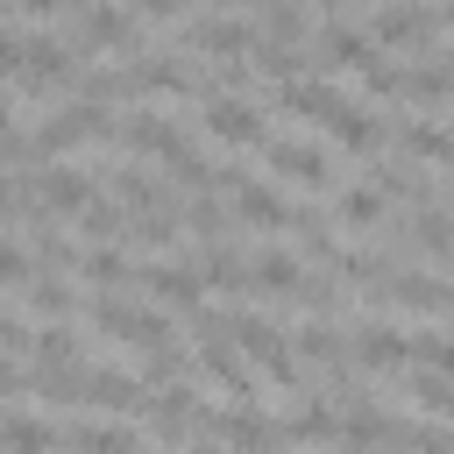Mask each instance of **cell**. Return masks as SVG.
I'll return each instance as SVG.
<instances>
[{"instance_id": "1", "label": "cell", "mask_w": 454, "mask_h": 454, "mask_svg": "<svg viewBox=\"0 0 454 454\" xmlns=\"http://www.w3.org/2000/svg\"><path fill=\"white\" fill-rule=\"evenodd\" d=\"M227 333L241 340V355L270 376V383H284V390H305V369H298V340L277 326V319H262V312H241V305H227Z\"/></svg>"}, {"instance_id": "2", "label": "cell", "mask_w": 454, "mask_h": 454, "mask_svg": "<svg viewBox=\"0 0 454 454\" xmlns=\"http://www.w3.org/2000/svg\"><path fill=\"white\" fill-rule=\"evenodd\" d=\"M78 71H85V64H78V50H71L64 35H50V28H28V35H21V71H14L21 92L43 99V92H57V85H78Z\"/></svg>"}, {"instance_id": "3", "label": "cell", "mask_w": 454, "mask_h": 454, "mask_svg": "<svg viewBox=\"0 0 454 454\" xmlns=\"http://www.w3.org/2000/svg\"><path fill=\"white\" fill-rule=\"evenodd\" d=\"M184 43H192L199 57H213L227 85H248V50H255V28H248V21H234V14H206V21L184 28Z\"/></svg>"}, {"instance_id": "4", "label": "cell", "mask_w": 454, "mask_h": 454, "mask_svg": "<svg viewBox=\"0 0 454 454\" xmlns=\"http://www.w3.org/2000/svg\"><path fill=\"white\" fill-rule=\"evenodd\" d=\"M199 106H206L199 121H206V135H213V142H234V149H262V142H270V128H262V106H255L241 85H213Z\"/></svg>"}, {"instance_id": "5", "label": "cell", "mask_w": 454, "mask_h": 454, "mask_svg": "<svg viewBox=\"0 0 454 454\" xmlns=\"http://www.w3.org/2000/svg\"><path fill=\"white\" fill-rule=\"evenodd\" d=\"M85 319H92V333H106V340H128V348H163V340H177L170 333V319L163 312H149V305H128V298H92L85 305Z\"/></svg>"}, {"instance_id": "6", "label": "cell", "mask_w": 454, "mask_h": 454, "mask_svg": "<svg viewBox=\"0 0 454 454\" xmlns=\"http://www.w3.org/2000/svg\"><path fill=\"white\" fill-rule=\"evenodd\" d=\"M262 156H270V177H277V184H298V192H326V184H333V156H326L319 142L270 135V142H262Z\"/></svg>"}, {"instance_id": "7", "label": "cell", "mask_w": 454, "mask_h": 454, "mask_svg": "<svg viewBox=\"0 0 454 454\" xmlns=\"http://www.w3.org/2000/svg\"><path fill=\"white\" fill-rule=\"evenodd\" d=\"M135 284L149 291V305H170V312H199V305H206V277H199V262L149 255V262H135Z\"/></svg>"}, {"instance_id": "8", "label": "cell", "mask_w": 454, "mask_h": 454, "mask_svg": "<svg viewBox=\"0 0 454 454\" xmlns=\"http://www.w3.org/2000/svg\"><path fill=\"white\" fill-rule=\"evenodd\" d=\"M369 35H376V50H433L440 14H433V7H419V0H383Z\"/></svg>"}, {"instance_id": "9", "label": "cell", "mask_w": 454, "mask_h": 454, "mask_svg": "<svg viewBox=\"0 0 454 454\" xmlns=\"http://www.w3.org/2000/svg\"><path fill=\"white\" fill-rule=\"evenodd\" d=\"M348 362H355V369H369V376L404 369V362H411V333H404V326H390V319H362V326L348 333Z\"/></svg>"}, {"instance_id": "10", "label": "cell", "mask_w": 454, "mask_h": 454, "mask_svg": "<svg viewBox=\"0 0 454 454\" xmlns=\"http://www.w3.org/2000/svg\"><path fill=\"white\" fill-rule=\"evenodd\" d=\"M78 35H85L92 50L142 57V21H135L128 7H114V0H85V7H78Z\"/></svg>"}, {"instance_id": "11", "label": "cell", "mask_w": 454, "mask_h": 454, "mask_svg": "<svg viewBox=\"0 0 454 454\" xmlns=\"http://www.w3.org/2000/svg\"><path fill=\"white\" fill-rule=\"evenodd\" d=\"M28 192L50 206V213H85L99 192H92V177L85 170H64V163H28Z\"/></svg>"}, {"instance_id": "12", "label": "cell", "mask_w": 454, "mask_h": 454, "mask_svg": "<svg viewBox=\"0 0 454 454\" xmlns=\"http://www.w3.org/2000/svg\"><path fill=\"white\" fill-rule=\"evenodd\" d=\"M199 433L206 440H234V447H277L284 426H270L255 404H234V411H199Z\"/></svg>"}, {"instance_id": "13", "label": "cell", "mask_w": 454, "mask_h": 454, "mask_svg": "<svg viewBox=\"0 0 454 454\" xmlns=\"http://www.w3.org/2000/svg\"><path fill=\"white\" fill-rule=\"evenodd\" d=\"M227 206H234L241 227H291V199L270 192L262 177H234V184H227Z\"/></svg>"}, {"instance_id": "14", "label": "cell", "mask_w": 454, "mask_h": 454, "mask_svg": "<svg viewBox=\"0 0 454 454\" xmlns=\"http://www.w3.org/2000/svg\"><path fill=\"white\" fill-rule=\"evenodd\" d=\"M376 298H390V305H411V312H454V284H440V277H419V270H397V262H390V277L376 284Z\"/></svg>"}, {"instance_id": "15", "label": "cell", "mask_w": 454, "mask_h": 454, "mask_svg": "<svg viewBox=\"0 0 454 454\" xmlns=\"http://www.w3.org/2000/svg\"><path fill=\"white\" fill-rule=\"evenodd\" d=\"M312 57H319V71H362V64L376 57V35H362V28H348V21H326V28L312 35Z\"/></svg>"}, {"instance_id": "16", "label": "cell", "mask_w": 454, "mask_h": 454, "mask_svg": "<svg viewBox=\"0 0 454 454\" xmlns=\"http://www.w3.org/2000/svg\"><path fill=\"white\" fill-rule=\"evenodd\" d=\"M85 404H99V411H142L149 383L128 376V369H85Z\"/></svg>"}, {"instance_id": "17", "label": "cell", "mask_w": 454, "mask_h": 454, "mask_svg": "<svg viewBox=\"0 0 454 454\" xmlns=\"http://www.w3.org/2000/svg\"><path fill=\"white\" fill-rule=\"evenodd\" d=\"M114 199H121L128 213H177V199H170L149 170H135V163H121V170H114Z\"/></svg>"}, {"instance_id": "18", "label": "cell", "mask_w": 454, "mask_h": 454, "mask_svg": "<svg viewBox=\"0 0 454 454\" xmlns=\"http://www.w3.org/2000/svg\"><path fill=\"white\" fill-rule=\"evenodd\" d=\"M199 277H206V291H227V298L248 291V262L227 248V234L220 241H199Z\"/></svg>"}, {"instance_id": "19", "label": "cell", "mask_w": 454, "mask_h": 454, "mask_svg": "<svg viewBox=\"0 0 454 454\" xmlns=\"http://www.w3.org/2000/svg\"><path fill=\"white\" fill-rule=\"evenodd\" d=\"M291 340H298V355H305V362H319V369H340V362H348V333H340L333 319H319V312H312Z\"/></svg>"}, {"instance_id": "20", "label": "cell", "mask_w": 454, "mask_h": 454, "mask_svg": "<svg viewBox=\"0 0 454 454\" xmlns=\"http://www.w3.org/2000/svg\"><path fill=\"white\" fill-rule=\"evenodd\" d=\"M78 277H92L99 291H121V284H135V262L121 255V241H92L78 255Z\"/></svg>"}, {"instance_id": "21", "label": "cell", "mask_w": 454, "mask_h": 454, "mask_svg": "<svg viewBox=\"0 0 454 454\" xmlns=\"http://www.w3.org/2000/svg\"><path fill=\"white\" fill-rule=\"evenodd\" d=\"M383 184H340V199H333V220H348V227H383Z\"/></svg>"}, {"instance_id": "22", "label": "cell", "mask_w": 454, "mask_h": 454, "mask_svg": "<svg viewBox=\"0 0 454 454\" xmlns=\"http://www.w3.org/2000/svg\"><path fill=\"white\" fill-rule=\"evenodd\" d=\"M57 277H64V270H57ZM57 277H28V284H21V298H28L35 319H71V312L85 305V298H78L71 284H57Z\"/></svg>"}, {"instance_id": "23", "label": "cell", "mask_w": 454, "mask_h": 454, "mask_svg": "<svg viewBox=\"0 0 454 454\" xmlns=\"http://www.w3.org/2000/svg\"><path fill=\"white\" fill-rule=\"evenodd\" d=\"M411 248H419V255L454 262V213H440V199H433V206H419V220H411Z\"/></svg>"}, {"instance_id": "24", "label": "cell", "mask_w": 454, "mask_h": 454, "mask_svg": "<svg viewBox=\"0 0 454 454\" xmlns=\"http://www.w3.org/2000/svg\"><path fill=\"white\" fill-rule=\"evenodd\" d=\"M397 149L419 156V163H447V156H454V135H447L440 121H404V128H397Z\"/></svg>"}, {"instance_id": "25", "label": "cell", "mask_w": 454, "mask_h": 454, "mask_svg": "<svg viewBox=\"0 0 454 454\" xmlns=\"http://www.w3.org/2000/svg\"><path fill=\"white\" fill-rule=\"evenodd\" d=\"M121 142H128L135 156H163V149L177 142V128H170L163 114H128V121H121Z\"/></svg>"}, {"instance_id": "26", "label": "cell", "mask_w": 454, "mask_h": 454, "mask_svg": "<svg viewBox=\"0 0 454 454\" xmlns=\"http://www.w3.org/2000/svg\"><path fill=\"white\" fill-rule=\"evenodd\" d=\"M0 447H64V426H57V419H21V411H0Z\"/></svg>"}, {"instance_id": "27", "label": "cell", "mask_w": 454, "mask_h": 454, "mask_svg": "<svg viewBox=\"0 0 454 454\" xmlns=\"http://www.w3.org/2000/svg\"><path fill=\"white\" fill-rule=\"evenodd\" d=\"M255 14H262V35L305 43V0H255Z\"/></svg>"}, {"instance_id": "28", "label": "cell", "mask_w": 454, "mask_h": 454, "mask_svg": "<svg viewBox=\"0 0 454 454\" xmlns=\"http://www.w3.org/2000/svg\"><path fill=\"white\" fill-rule=\"evenodd\" d=\"M78 227H85L92 241H121V234H128V206H121V199H114V206H106V199H92V206L78 213Z\"/></svg>"}, {"instance_id": "29", "label": "cell", "mask_w": 454, "mask_h": 454, "mask_svg": "<svg viewBox=\"0 0 454 454\" xmlns=\"http://www.w3.org/2000/svg\"><path fill=\"white\" fill-rule=\"evenodd\" d=\"M64 440H71V447H128V440H142V433L121 426V419H92V426H64Z\"/></svg>"}, {"instance_id": "30", "label": "cell", "mask_w": 454, "mask_h": 454, "mask_svg": "<svg viewBox=\"0 0 454 454\" xmlns=\"http://www.w3.org/2000/svg\"><path fill=\"white\" fill-rule=\"evenodd\" d=\"M35 362H78V333L64 319H43L35 326Z\"/></svg>"}, {"instance_id": "31", "label": "cell", "mask_w": 454, "mask_h": 454, "mask_svg": "<svg viewBox=\"0 0 454 454\" xmlns=\"http://www.w3.org/2000/svg\"><path fill=\"white\" fill-rule=\"evenodd\" d=\"M411 397H419L426 411H454V383H447V369H419V376H411Z\"/></svg>"}, {"instance_id": "32", "label": "cell", "mask_w": 454, "mask_h": 454, "mask_svg": "<svg viewBox=\"0 0 454 454\" xmlns=\"http://www.w3.org/2000/svg\"><path fill=\"white\" fill-rule=\"evenodd\" d=\"M411 362H426V369H447V376H454V333H411Z\"/></svg>"}, {"instance_id": "33", "label": "cell", "mask_w": 454, "mask_h": 454, "mask_svg": "<svg viewBox=\"0 0 454 454\" xmlns=\"http://www.w3.org/2000/svg\"><path fill=\"white\" fill-rule=\"evenodd\" d=\"M28 277H35V255H28L21 241H0V284H14V291H21Z\"/></svg>"}, {"instance_id": "34", "label": "cell", "mask_w": 454, "mask_h": 454, "mask_svg": "<svg viewBox=\"0 0 454 454\" xmlns=\"http://www.w3.org/2000/svg\"><path fill=\"white\" fill-rule=\"evenodd\" d=\"M355 78H362L369 92H397V85H404V71H397V64H383V57H369V64H362Z\"/></svg>"}, {"instance_id": "35", "label": "cell", "mask_w": 454, "mask_h": 454, "mask_svg": "<svg viewBox=\"0 0 454 454\" xmlns=\"http://www.w3.org/2000/svg\"><path fill=\"white\" fill-rule=\"evenodd\" d=\"M0 348H7V355H14V348H35V326L14 319V312H0Z\"/></svg>"}, {"instance_id": "36", "label": "cell", "mask_w": 454, "mask_h": 454, "mask_svg": "<svg viewBox=\"0 0 454 454\" xmlns=\"http://www.w3.org/2000/svg\"><path fill=\"white\" fill-rule=\"evenodd\" d=\"M28 383H35V376H21V369H14V362H7V348H0V397H21V390H28Z\"/></svg>"}, {"instance_id": "37", "label": "cell", "mask_w": 454, "mask_h": 454, "mask_svg": "<svg viewBox=\"0 0 454 454\" xmlns=\"http://www.w3.org/2000/svg\"><path fill=\"white\" fill-rule=\"evenodd\" d=\"M14 71H21V35L0 28V78H14Z\"/></svg>"}, {"instance_id": "38", "label": "cell", "mask_w": 454, "mask_h": 454, "mask_svg": "<svg viewBox=\"0 0 454 454\" xmlns=\"http://www.w3.org/2000/svg\"><path fill=\"white\" fill-rule=\"evenodd\" d=\"M135 7H142V14H149V21H177V14H184V7H192V0H135Z\"/></svg>"}, {"instance_id": "39", "label": "cell", "mask_w": 454, "mask_h": 454, "mask_svg": "<svg viewBox=\"0 0 454 454\" xmlns=\"http://www.w3.org/2000/svg\"><path fill=\"white\" fill-rule=\"evenodd\" d=\"M213 7H220V14H234V7H255V0H213Z\"/></svg>"}, {"instance_id": "40", "label": "cell", "mask_w": 454, "mask_h": 454, "mask_svg": "<svg viewBox=\"0 0 454 454\" xmlns=\"http://www.w3.org/2000/svg\"><path fill=\"white\" fill-rule=\"evenodd\" d=\"M319 7H333V14H340V7H348V0H319Z\"/></svg>"}, {"instance_id": "41", "label": "cell", "mask_w": 454, "mask_h": 454, "mask_svg": "<svg viewBox=\"0 0 454 454\" xmlns=\"http://www.w3.org/2000/svg\"><path fill=\"white\" fill-rule=\"evenodd\" d=\"M447 21H454V0H447Z\"/></svg>"}]
</instances>
